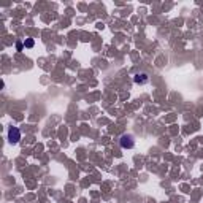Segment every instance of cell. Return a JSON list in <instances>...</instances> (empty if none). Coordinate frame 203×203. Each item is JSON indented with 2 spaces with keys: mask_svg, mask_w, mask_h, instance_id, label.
Wrapping results in <instances>:
<instances>
[{
  "mask_svg": "<svg viewBox=\"0 0 203 203\" xmlns=\"http://www.w3.org/2000/svg\"><path fill=\"white\" fill-rule=\"evenodd\" d=\"M135 83H148V75H145V73H141V75H136L135 76Z\"/></svg>",
  "mask_w": 203,
  "mask_h": 203,
  "instance_id": "obj_3",
  "label": "cell"
},
{
  "mask_svg": "<svg viewBox=\"0 0 203 203\" xmlns=\"http://www.w3.org/2000/svg\"><path fill=\"white\" fill-rule=\"evenodd\" d=\"M8 140H10V143H18V141L21 140V132L19 129H16V127H11L8 130Z\"/></svg>",
  "mask_w": 203,
  "mask_h": 203,
  "instance_id": "obj_1",
  "label": "cell"
},
{
  "mask_svg": "<svg viewBox=\"0 0 203 203\" xmlns=\"http://www.w3.org/2000/svg\"><path fill=\"white\" fill-rule=\"evenodd\" d=\"M133 145H135L133 138H132L130 135H124L122 138H121V146H122L124 149H125V148H133Z\"/></svg>",
  "mask_w": 203,
  "mask_h": 203,
  "instance_id": "obj_2",
  "label": "cell"
}]
</instances>
